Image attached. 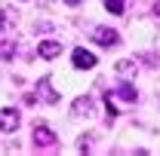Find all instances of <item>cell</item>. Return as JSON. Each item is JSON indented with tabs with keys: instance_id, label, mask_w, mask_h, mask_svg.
Returning a JSON list of instances; mask_svg holds the SVG:
<instances>
[{
	"instance_id": "12",
	"label": "cell",
	"mask_w": 160,
	"mask_h": 156,
	"mask_svg": "<svg viewBox=\"0 0 160 156\" xmlns=\"http://www.w3.org/2000/svg\"><path fill=\"white\" fill-rule=\"evenodd\" d=\"M12 52H16V43H0V58H12Z\"/></svg>"
},
{
	"instance_id": "13",
	"label": "cell",
	"mask_w": 160,
	"mask_h": 156,
	"mask_svg": "<svg viewBox=\"0 0 160 156\" xmlns=\"http://www.w3.org/2000/svg\"><path fill=\"white\" fill-rule=\"evenodd\" d=\"M154 16H157V19H160V0H157V3H154Z\"/></svg>"
},
{
	"instance_id": "2",
	"label": "cell",
	"mask_w": 160,
	"mask_h": 156,
	"mask_svg": "<svg viewBox=\"0 0 160 156\" xmlns=\"http://www.w3.org/2000/svg\"><path fill=\"white\" fill-rule=\"evenodd\" d=\"M71 61H74V67H80V71H89V67H96V64H99V58H96L89 49H83V46H77V49H74Z\"/></svg>"
},
{
	"instance_id": "8",
	"label": "cell",
	"mask_w": 160,
	"mask_h": 156,
	"mask_svg": "<svg viewBox=\"0 0 160 156\" xmlns=\"http://www.w3.org/2000/svg\"><path fill=\"white\" fill-rule=\"evenodd\" d=\"M111 95H114V98H123V101H129V104H136V98H139V95H136V86H129V83H123L117 92H111Z\"/></svg>"
},
{
	"instance_id": "1",
	"label": "cell",
	"mask_w": 160,
	"mask_h": 156,
	"mask_svg": "<svg viewBox=\"0 0 160 156\" xmlns=\"http://www.w3.org/2000/svg\"><path fill=\"white\" fill-rule=\"evenodd\" d=\"M40 98H43V104H59V92L52 89L49 77H40L37 80V104H40Z\"/></svg>"
},
{
	"instance_id": "7",
	"label": "cell",
	"mask_w": 160,
	"mask_h": 156,
	"mask_svg": "<svg viewBox=\"0 0 160 156\" xmlns=\"http://www.w3.org/2000/svg\"><path fill=\"white\" fill-rule=\"evenodd\" d=\"M92 110H96V107H92V98L89 95H80L77 101H74V107H71L74 117H92Z\"/></svg>"
},
{
	"instance_id": "3",
	"label": "cell",
	"mask_w": 160,
	"mask_h": 156,
	"mask_svg": "<svg viewBox=\"0 0 160 156\" xmlns=\"http://www.w3.org/2000/svg\"><path fill=\"white\" fill-rule=\"evenodd\" d=\"M59 141V135L49 129V126H34V144L37 147H52Z\"/></svg>"
},
{
	"instance_id": "14",
	"label": "cell",
	"mask_w": 160,
	"mask_h": 156,
	"mask_svg": "<svg viewBox=\"0 0 160 156\" xmlns=\"http://www.w3.org/2000/svg\"><path fill=\"white\" fill-rule=\"evenodd\" d=\"M68 3H71V6H74V3H80V0H68Z\"/></svg>"
},
{
	"instance_id": "4",
	"label": "cell",
	"mask_w": 160,
	"mask_h": 156,
	"mask_svg": "<svg viewBox=\"0 0 160 156\" xmlns=\"http://www.w3.org/2000/svg\"><path fill=\"white\" fill-rule=\"evenodd\" d=\"M19 110H12V107H3L0 110V132H16L19 129Z\"/></svg>"
},
{
	"instance_id": "9",
	"label": "cell",
	"mask_w": 160,
	"mask_h": 156,
	"mask_svg": "<svg viewBox=\"0 0 160 156\" xmlns=\"http://www.w3.org/2000/svg\"><path fill=\"white\" fill-rule=\"evenodd\" d=\"M0 21H3V31H12V25L19 21V16H16V9H0Z\"/></svg>"
},
{
	"instance_id": "6",
	"label": "cell",
	"mask_w": 160,
	"mask_h": 156,
	"mask_svg": "<svg viewBox=\"0 0 160 156\" xmlns=\"http://www.w3.org/2000/svg\"><path fill=\"white\" fill-rule=\"evenodd\" d=\"M37 55H40V58H46V61L59 58V55H62V43H56V40H43V43L37 46Z\"/></svg>"
},
{
	"instance_id": "11",
	"label": "cell",
	"mask_w": 160,
	"mask_h": 156,
	"mask_svg": "<svg viewBox=\"0 0 160 156\" xmlns=\"http://www.w3.org/2000/svg\"><path fill=\"white\" fill-rule=\"evenodd\" d=\"M105 9L114 12V16H120V12H123V0H105Z\"/></svg>"
},
{
	"instance_id": "5",
	"label": "cell",
	"mask_w": 160,
	"mask_h": 156,
	"mask_svg": "<svg viewBox=\"0 0 160 156\" xmlns=\"http://www.w3.org/2000/svg\"><path fill=\"white\" fill-rule=\"evenodd\" d=\"M92 40L102 43V46H117V43H120V34L114 31V28H96V31H92Z\"/></svg>"
},
{
	"instance_id": "10",
	"label": "cell",
	"mask_w": 160,
	"mask_h": 156,
	"mask_svg": "<svg viewBox=\"0 0 160 156\" xmlns=\"http://www.w3.org/2000/svg\"><path fill=\"white\" fill-rule=\"evenodd\" d=\"M114 71H117L120 77H126V74H136V71H139V64H136V61H117V67H114Z\"/></svg>"
}]
</instances>
